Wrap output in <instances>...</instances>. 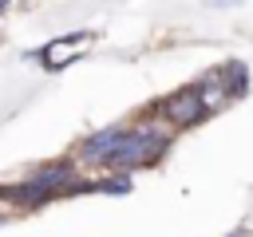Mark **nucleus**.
I'll return each instance as SVG.
<instances>
[{
  "mask_svg": "<svg viewBox=\"0 0 253 237\" xmlns=\"http://www.w3.org/2000/svg\"><path fill=\"white\" fill-rule=\"evenodd\" d=\"M0 198H4V201H16V205H43V201H51L55 194L28 178L24 186H0Z\"/></svg>",
  "mask_w": 253,
  "mask_h": 237,
  "instance_id": "4",
  "label": "nucleus"
},
{
  "mask_svg": "<svg viewBox=\"0 0 253 237\" xmlns=\"http://www.w3.org/2000/svg\"><path fill=\"white\" fill-rule=\"evenodd\" d=\"M4 8H8V0H0V12H4Z\"/></svg>",
  "mask_w": 253,
  "mask_h": 237,
  "instance_id": "9",
  "label": "nucleus"
},
{
  "mask_svg": "<svg viewBox=\"0 0 253 237\" xmlns=\"http://www.w3.org/2000/svg\"><path fill=\"white\" fill-rule=\"evenodd\" d=\"M95 190H107V194H126V190H130V178H107V182H95Z\"/></svg>",
  "mask_w": 253,
  "mask_h": 237,
  "instance_id": "7",
  "label": "nucleus"
},
{
  "mask_svg": "<svg viewBox=\"0 0 253 237\" xmlns=\"http://www.w3.org/2000/svg\"><path fill=\"white\" fill-rule=\"evenodd\" d=\"M75 47H79V43H71V47H63V40H55V43H47V47L40 51V63H43V67H59V63H67V59H75Z\"/></svg>",
  "mask_w": 253,
  "mask_h": 237,
  "instance_id": "5",
  "label": "nucleus"
},
{
  "mask_svg": "<svg viewBox=\"0 0 253 237\" xmlns=\"http://www.w3.org/2000/svg\"><path fill=\"white\" fill-rule=\"evenodd\" d=\"M162 115L174 122V126H194L210 115V103L202 95V87H186V91H174L166 103H162Z\"/></svg>",
  "mask_w": 253,
  "mask_h": 237,
  "instance_id": "2",
  "label": "nucleus"
},
{
  "mask_svg": "<svg viewBox=\"0 0 253 237\" xmlns=\"http://www.w3.org/2000/svg\"><path fill=\"white\" fill-rule=\"evenodd\" d=\"M166 146H170L166 130H158V126H150V122H142V126L126 130V138L119 142V150L111 154V162H107V166H115V170H138V166H150Z\"/></svg>",
  "mask_w": 253,
  "mask_h": 237,
  "instance_id": "1",
  "label": "nucleus"
},
{
  "mask_svg": "<svg viewBox=\"0 0 253 237\" xmlns=\"http://www.w3.org/2000/svg\"><path fill=\"white\" fill-rule=\"evenodd\" d=\"M126 138V130L123 126H111V130H99V134H91V138H83L79 142V158L83 162H111V154L119 150V142Z\"/></svg>",
  "mask_w": 253,
  "mask_h": 237,
  "instance_id": "3",
  "label": "nucleus"
},
{
  "mask_svg": "<svg viewBox=\"0 0 253 237\" xmlns=\"http://www.w3.org/2000/svg\"><path fill=\"white\" fill-rule=\"evenodd\" d=\"M210 8H225V4H241V0H206Z\"/></svg>",
  "mask_w": 253,
  "mask_h": 237,
  "instance_id": "8",
  "label": "nucleus"
},
{
  "mask_svg": "<svg viewBox=\"0 0 253 237\" xmlns=\"http://www.w3.org/2000/svg\"><path fill=\"white\" fill-rule=\"evenodd\" d=\"M221 79L229 83V95H245V63H225V71H221Z\"/></svg>",
  "mask_w": 253,
  "mask_h": 237,
  "instance_id": "6",
  "label": "nucleus"
}]
</instances>
